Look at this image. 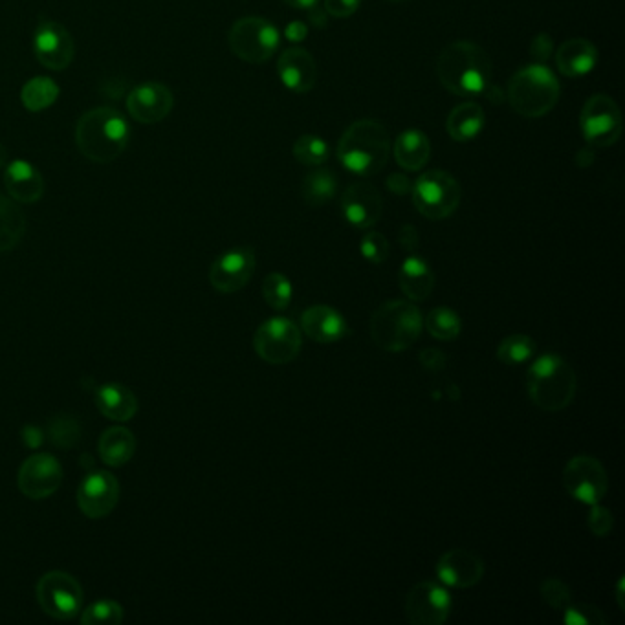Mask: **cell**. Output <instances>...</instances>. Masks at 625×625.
I'll list each match as a JSON object with an SVG mask.
<instances>
[{
    "mask_svg": "<svg viewBox=\"0 0 625 625\" xmlns=\"http://www.w3.org/2000/svg\"><path fill=\"white\" fill-rule=\"evenodd\" d=\"M486 116L481 105L477 103H462L451 110L446 131L455 142H472L484 129Z\"/></svg>",
    "mask_w": 625,
    "mask_h": 625,
    "instance_id": "cell-28",
    "label": "cell"
},
{
    "mask_svg": "<svg viewBox=\"0 0 625 625\" xmlns=\"http://www.w3.org/2000/svg\"><path fill=\"white\" fill-rule=\"evenodd\" d=\"M420 362L429 371H440L446 365V358L437 349H426V351H422V354H420Z\"/></svg>",
    "mask_w": 625,
    "mask_h": 625,
    "instance_id": "cell-46",
    "label": "cell"
},
{
    "mask_svg": "<svg viewBox=\"0 0 625 625\" xmlns=\"http://www.w3.org/2000/svg\"><path fill=\"white\" fill-rule=\"evenodd\" d=\"M263 296L268 307L274 310H285L290 307V301H292V283L286 279L285 275L274 272L264 279Z\"/></svg>",
    "mask_w": 625,
    "mask_h": 625,
    "instance_id": "cell-36",
    "label": "cell"
},
{
    "mask_svg": "<svg viewBox=\"0 0 625 625\" xmlns=\"http://www.w3.org/2000/svg\"><path fill=\"white\" fill-rule=\"evenodd\" d=\"M391 2H400V0H391Z\"/></svg>",
    "mask_w": 625,
    "mask_h": 625,
    "instance_id": "cell-52",
    "label": "cell"
},
{
    "mask_svg": "<svg viewBox=\"0 0 625 625\" xmlns=\"http://www.w3.org/2000/svg\"><path fill=\"white\" fill-rule=\"evenodd\" d=\"M360 252L369 263H385V259L389 257V241L385 239L382 233L369 231L367 235H363L362 242H360Z\"/></svg>",
    "mask_w": 625,
    "mask_h": 625,
    "instance_id": "cell-41",
    "label": "cell"
},
{
    "mask_svg": "<svg viewBox=\"0 0 625 625\" xmlns=\"http://www.w3.org/2000/svg\"><path fill=\"white\" fill-rule=\"evenodd\" d=\"M539 593H541L543 602L552 607V609H556V611H563L572 602V593L569 585L561 582L558 578H547L545 582L541 583Z\"/></svg>",
    "mask_w": 625,
    "mask_h": 625,
    "instance_id": "cell-38",
    "label": "cell"
},
{
    "mask_svg": "<svg viewBox=\"0 0 625 625\" xmlns=\"http://www.w3.org/2000/svg\"><path fill=\"white\" fill-rule=\"evenodd\" d=\"M8 151H6V147L0 143V167H6L8 165Z\"/></svg>",
    "mask_w": 625,
    "mask_h": 625,
    "instance_id": "cell-51",
    "label": "cell"
},
{
    "mask_svg": "<svg viewBox=\"0 0 625 625\" xmlns=\"http://www.w3.org/2000/svg\"><path fill=\"white\" fill-rule=\"evenodd\" d=\"M26 217L13 198L0 195V252H10L24 237Z\"/></svg>",
    "mask_w": 625,
    "mask_h": 625,
    "instance_id": "cell-30",
    "label": "cell"
},
{
    "mask_svg": "<svg viewBox=\"0 0 625 625\" xmlns=\"http://www.w3.org/2000/svg\"><path fill=\"white\" fill-rule=\"evenodd\" d=\"M98 409L116 422L131 420L138 411V400L129 387L121 384H105L96 391Z\"/></svg>",
    "mask_w": 625,
    "mask_h": 625,
    "instance_id": "cell-26",
    "label": "cell"
},
{
    "mask_svg": "<svg viewBox=\"0 0 625 625\" xmlns=\"http://www.w3.org/2000/svg\"><path fill=\"white\" fill-rule=\"evenodd\" d=\"M37 600L55 620H72L83 607V589L74 576L52 571L37 583Z\"/></svg>",
    "mask_w": 625,
    "mask_h": 625,
    "instance_id": "cell-11",
    "label": "cell"
},
{
    "mask_svg": "<svg viewBox=\"0 0 625 625\" xmlns=\"http://www.w3.org/2000/svg\"><path fill=\"white\" fill-rule=\"evenodd\" d=\"M123 620V607L112 600H99L96 604L88 605L81 615V622L85 625H114Z\"/></svg>",
    "mask_w": 625,
    "mask_h": 625,
    "instance_id": "cell-37",
    "label": "cell"
},
{
    "mask_svg": "<svg viewBox=\"0 0 625 625\" xmlns=\"http://www.w3.org/2000/svg\"><path fill=\"white\" fill-rule=\"evenodd\" d=\"M341 211L351 226L358 230H369L382 219L384 200L376 187L367 182H356L343 193Z\"/></svg>",
    "mask_w": 625,
    "mask_h": 625,
    "instance_id": "cell-19",
    "label": "cell"
},
{
    "mask_svg": "<svg viewBox=\"0 0 625 625\" xmlns=\"http://www.w3.org/2000/svg\"><path fill=\"white\" fill-rule=\"evenodd\" d=\"M622 589H624V578H622L620 583H618V591H616V600H618L620 609H624V596H622Z\"/></svg>",
    "mask_w": 625,
    "mask_h": 625,
    "instance_id": "cell-50",
    "label": "cell"
},
{
    "mask_svg": "<svg viewBox=\"0 0 625 625\" xmlns=\"http://www.w3.org/2000/svg\"><path fill=\"white\" fill-rule=\"evenodd\" d=\"M398 242H400V246H402L406 252H415L418 242H420V235H418L417 228L411 226V224L402 226V228H400V233H398Z\"/></svg>",
    "mask_w": 625,
    "mask_h": 625,
    "instance_id": "cell-44",
    "label": "cell"
},
{
    "mask_svg": "<svg viewBox=\"0 0 625 625\" xmlns=\"http://www.w3.org/2000/svg\"><path fill=\"white\" fill-rule=\"evenodd\" d=\"M391 154V140L382 123L358 120L347 127L338 143L340 164L358 176H373L384 169Z\"/></svg>",
    "mask_w": 625,
    "mask_h": 625,
    "instance_id": "cell-3",
    "label": "cell"
},
{
    "mask_svg": "<svg viewBox=\"0 0 625 625\" xmlns=\"http://www.w3.org/2000/svg\"><path fill=\"white\" fill-rule=\"evenodd\" d=\"M530 54H532V57H534L536 61H545V59L552 54V39H550L547 33H541V35H538V37L534 39Z\"/></svg>",
    "mask_w": 625,
    "mask_h": 625,
    "instance_id": "cell-45",
    "label": "cell"
},
{
    "mask_svg": "<svg viewBox=\"0 0 625 625\" xmlns=\"http://www.w3.org/2000/svg\"><path fill=\"white\" fill-rule=\"evenodd\" d=\"M580 129L585 142L591 147L604 149L615 145L624 131L622 112L615 99L605 94L587 99L580 114Z\"/></svg>",
    "mask_w": 625,
    "mask_h": 625,
    "instance_id": "cell-9",
    "label": "cell"
},
{
    "mask_svg": "<svg viewBox=\"0 0 625 625\" xmlns=\"http://www.w3.org/2000/svg\"><path fill=\"white\" fill-rule=\"evenodd\" d=\"M437 76L442 87L455 96H479L492 87V61L479 44L451 43L437 59Z\"/></svg>",
    "mask_w": 625,
    "mask_h": 625,
    "instance_id": "cell-1",
    "label": "cell"
},
{
    "mask_svg": "<svg viewBox=\"0 0 625 625\" xmlns=\"http://www.w3.org/2000/svg\"><path fill=\"white\" fill-rule=\"evenodd\" d=\"M175 107V96L171 88L162 83H142L134 87L127 98V110L131 118L143 125L164 121Z\"/></svg>",
    "mask_w": 625,
    "mask_h": 625,
    "instance_id": "cell-18",
    "label": "cell"
},
{
    "mask_svg": "<svg viewBox=\"0 0 625 625\" xmlns=\"http://www.w3.org/2000/svg\"><path fill=\"white\" fill-rule=\"evenodd\" d=\"M411 195L420 215L429 220H444L459 208L462 189L455 176L433 169L413 182Z\"/></svg>",
    "mask_w": 625,
    "mask_h": 625,
    "instance_id": "cell-7",
    "label": "cell"
},
{
    "mask_svg": "<svg viewBox=\"0 0 625 625\" xmlns=\"http://www.w3.org/2000/svg\"><path fill=\"white\" fill-rule=\"evenodd\" d=\"M120 501V483L109 472L88 473L79 484L77 505L90 519L109 516Z\"/></svg>",
    "mask_w": 625,
    "mask_h": 625,
    "instance_id": "cell-17",
    "label": "cell"
},
{
    "mask_svg": "<svg viewBox=\"0 0 625 625\" xmlns=\"http://www.w3.org/2000/svg\"><path fill=\"white\" fill-rule=\"evenodd\" d=\"M393 153L396 164L400 167H404L406 171H420L429 162L431 143L424 132L409 129L396 136Z\"/></svg>",
    "mask_w": 625,
    "mask_h": 625,
    "instance_id": "cell-27",
    "label": "cell"
},
{
    "mask_svg": "<svg viewBox=\"0 0 625 625\" xmlns=\"http://www.w3.org/2000/svg\"><path fill=\"white\" fill-rule=\"evenodd\" d=\"M437 576L453 589H470L483 580V558L470 550H450L437 563Z\"/></svg>",
    "mask_w": 625,
    "mask_h": 625,
    "instance_id": "cell-20",
    "label": "cell"
},
{
    "mask_svg": "<svg viewBox=\"0 0 625 625\" xmlns=\"http://www.w3.org/2000/svg\"><path fill=\"white\" fill-rule=\"evenodd\" d=\"M587 523H589V528H591L594 536L605 538L613 530L615 519H613V514L607 508L600 506V503H598V505H593V508H591L589 517H587Z\"/></svg>",
    "mask_w": 625,
    "mask_h": 625,
    "instance_id": "cell-42",
    "label": "cell"
},
{
    "mask_svg": "<svg viewBox=\"0 0 625 625\" xmlns=\"http://www.w3.org/2000/svg\"><path fill=\"white\" fill-rule=\"evenodd\" d=\"M451 596L440 583H417L406 596V618L413 625H442L451 615Z\"/></svg>",
    "mask_w": 625,
    "mask_h": 625,
    "instance_id": "cell-13",
    "label": "cell"
},
{
    "mask_svg": "<svg viewBox=\"0 0 625 625\" xmlns=\"http://www.w3.org/2000/svg\"><path fill=\"white\" fill-rule=\"evenodd\" d=\"M4 186L15 202L33 204L44 195V178L35 165L13 160L4 167Z\"/></svg>",
    "mask_w": 625,
    "mask_h": 625,
    "instance_id": "cell-22",
    "label": "cell"
},
{
    "mask_svg": "<svg viewBox=\"0 0 625 625\" xmlns=\"http://www.w3.org/2000/svg\"><path fill=\"white\" fill-rule=\"evenodd\" d=\"M136 451V439L127 428H109L103 431L99 439V455L105 464L112 468H120L131 461Z\"/></svg>",
    "mask_w": 625,
    "mask_h": 625,
    "instance_id": "cell-29",
    "label": "cell"
},
{
    "mask_svg": "<svg viewBox=\"0 0 625 625\" xmlns=\"http://www.w3.org/2000/svg\"><path fill=\"white\" fill-rule=\"evenodd\" d=\"M59 98V87L50 77H33L21 90L22 105L30 112L50 109Z\"/></svg>",
    "mask_w": 625,
    "mask_h": 625,
    "instance_id": "cell-32",
    "label": "cell"
},
{
    "mask_svg": "<svg viewBox=\"0 0 625 625\" xmlns=\"http://www.w3.org/2000/svg\"><path fill=\"white\" fill-rule=\"evenodd\" d=\"M33 54L44 68L59 72L72 65L76 43L63 24L43 21L33 33Z\"/></svg>",
    "mask_w": 625,
    "mask_h": 625,
    "instance_id": "cell-14",
    "label": "cell"
},
{
    "mask_svg": "<svg viewBox=\"0 0 625 625\" xmlns=\"http://www.w3.org/2000/svg\"><path fill=\"white\" fill-rule=\"evenodd\" d=\"M63 483V468L59 461L48 453H37L28 457L19 470L17 484L28 499H46L54 495Z\"/></svg>",
    "mask_w": 625,
    "mask_h": 625,
    "instance_id": "cell-15",
    "label": "cell"
},
{
    "mask_svg": "<svg viewBox=\"0 0 625 625\" xmlns=\"http://www.w3.org/2000/svg\"><path fill=\"white\" fill-rule=\"evenodd\" d=\"M292 153H294V158L299 164L307 165V167H319V165L325 164L329 158V143L319 136H314V134H303L294 143Z\"/></svg>",
    "mask_w": 625,
    "mask_h": 625,
    "instance_id": "cell-35",
    "label": "cell"
},
{
    "mask_svg": "<svg viewBox=\"0 0 625 625\" xmlns=\"http://www.w3.org/2000/svg\"><path fill=\"white\" fill-rule=\"evenodd\" d=\"M131 142V129L120 110L96 107L85 112L76 125L79 153L90 162L110 164L125 153Z\"/></svg>",
    "mask_w": 625,
    "mask_h": 625,
    "instance_id": "cell-2",
    "label": "cell"
},
{
    "mask_svg": "<svg viewBox=\"0 0 625 625\" xmlns=\"http://www.w3.org/2000/svg\"><path fill=\"white\" fill-rule=\"evenodd\" d=\"M285 35L290 43H301L307 39L308 26L303 21L290 22L286 26Z\"/></svg>",
    "mask_w": 625,
    "mask_h": 625,
    "instance_id": "cell-47",
    "label": "cell"
},
{
    "mask_svg": "<svg viewBox=\"0 0 625 625\" xmlns=\"http://www.w3.org/2000/svg\"><path fill=\"white\" fill-rule=\"evenodd\" d=\"M228 44L241 61L261 65L274 57L281 44L277 26L263 17H242L231 26Z\"/></svg>",
    "mask_w": 625,
    "mask_h": 625,
    "instance_id": "cell-8",
    "label": "cell"
},
{
    "mask_svg": "<svg viewBox=\"0 0 625 625\" xmlns=\"http://www.w3.org/2000/svg\"><path fill=\"white\" fill-rule=\"evenodd\" d=\"M387 189L393 191L395 195H407V193H411L413 184L409 182L406 175H393L387 178Z\"/></svg>",
    "mask_w": 625,
    "mask_h": 625,
    "instance_id": "cell-48",
    "label": "cell"
},
{
    "mask_svg": "<svg viewBox=\"0 0 625 625\" xmlns=\"http://www.w3.org/2000/svg\"><path fill=\"white\" fill-rule=\"evenodd\" d=\"M563 622L567 625H605L607 618L594 605H569L563 609Z\"/></svg>",
    "mask_w": 625,
    "mask_h": 625,
    "instance_id": "cell-40",
    "label": "cell"
},
{
    "mask_svg": "<svg viewBox=\"0 0 625 625\" xmlns=\"http://www.w3.org/2000/svg\"><path fill=\"white\" fill-rule=\"evenodd\" d=\"M398 281H400V288L406 294L407 299L420 303V301L428 299L429 294L433 292L435 274L422 257L411 255L400 266Z\"/></svg>",
    "mask_w": 625,
    "mask_h": 625,
    "instance_id": "cell-25",
    "label": "cell"
},
{
    "mask_svg": "<svg viewBox=\"0 0 625 625\" xmlns=\"http://www.w3.org/2000/svg\"><path fill=\"white\" fill-rule=\"evenodd\" d=\"M506 98L517 114L525 118H541L549 114L560 99L558 77L545 65L525 66L508 81Z\"/></svg>",
    "mask_w": 625,
    "mask_h": 625,
    "instance_id": "cell-5",
    "label": "cell"
},
{
    "mask_svg": "<svg viewBox=\"0 0 625 625\" xmlns=\"http://www.w3.org/2000/svg\"><path fill=\"white\" fill-rule=\"evenodd\" d=\"M303 345L301 330L294 321L272 318L264 321L253 336V349L257 356L272 365L294 362Z\"/></svg>",
    "mask_w": 625,
    "mask_h": 625,
    "instance_id": "cell-10",
    "label": "cell"
},
{
    "mask_svg": "<svg viewBox=\"0 0 625 625\" xmlns=\"http://www.w3.org/2000/svg\"><path fill=\"white\" fill-rule=\"evenodd\" d=\"M578 378L569 363L558 354L539 356L527 373V391L534 406L558 413L571 406Z\"/></svg>",
    "mask_w": 625,
    "mask_h": 625,
    "instance_id": "cell-4",
    "label": "cell"
},
{
    "mask_svg": "<svg viewBox=\"0 0 625 625\" xmlns=\"http://www.w3.org/2000/svg\"><path fill=\"white\" fill-rule=\"evenodd\" d=\"M426 329L435 340H457L461 336V318L450 308H435L426 318Z\"/></svg>",
    "mask_w": 625,
    "mask_h": 625,
    "instance_id": "cell-34",
    "label": "cell"
},
{
    "mask_svg": "<svg viewBox=\"0 0 625 625\" xmlns=\"http://www.w3.org/2000/svg\"><path fill=\"white\" fill-rule=\"evenodd\" d=\"M362 6V0H325V11L330 17L347 19Z\"/></svg>",
    "mask_w": 625,
    "mask_h": 625,
    "instance_id": "cell-43",
    "label": "cell"
},
{
    "mask_svg": "<svg viewBox=\"0 0 625 625\" xmlns=\"http://www.w3.org/2000/svg\"><path fill=\"white\" fill-rule=\"evenodd\" d=\"M424 327L422 314L404 299L385 301L371 318V338L385 352H402L413 347Z\"/></svg>",
    "mask_w": 625,
    "mask_h": 625,
    "instance_id": "cell-6",
    "label": "cell"
},
{
    "mask_svg": "<svg viewBox=\"0 0 625 625\" xmlns=\"http://www.w3.org/2000/svg\"><path fill=\"white\" fill-rule=\"evenodd\" d=\"M556 65L563 76L571 79L589 76L598 65V50L587 39H571L558 48Z\"/></svg>",
    "mask_w": 625,
    "mask_h": 625,
    "instance_id": "cell-24",
    "label": "cell"
},
{
    "mask_svg": "<svg viewBox=\"0 0 625 625\" xmlns=\"http://www.w3.org/2000/svg\"><path fill=\"white\" fill-rule=\"evenodd\" d=\"M288 6L296 8V10H312L319 6V0H285Z\"/></svg>",
    "mask_w": 625,
    "mask_h": 625,
    "instance_id": "cell-49",
    "label": "cell"
},
{
    "mask_svg": "<svg viewBox=\"0 0 625 625\" xmlns=\"http://www.w3.org/2000/svg\"><path fill=\"white\" fill-rule=\"evenodd\" d=\"M536 341L525 334H512L499 343L497 360L505 365H521L536 356Z\"/></svg>",
    "mask_w": 625,
    "mask_h": 625,
    "instance_id": "cell-33",
    "label": "cell"
},
{
    "mask_svg": "<svg viewBox=\"0 0 625 625\" xmlns=\"http://www.w3.org/2000/svg\"><path fill=\"white\" fill-rule=\"evenodd\" d=\"M567 494L585 505H598L609 490V477L602 462L589 455H578L563 470Z\"/></svg>",
    "mask_w": 625,
    "mask_h": 625,
    "instance_id": "cell-12",
    "label": "cell"
},
{
    "mask_svg": "<svg viewBox=\"0 0 625 625\" xmlns=\"http://www.w3.org/2000/svg\"><path fill=\"white\" fill-rule=\"evenodd\" d=\"M81 437V428L74 418L63 417L55 418L50 424V439L55 446L61 448H72L77 440Z\"/></svg>",
    "mask_w": 625,
    "mask_h": 625,
    "instance_id": "cell-39",
    "label": "cell"
},
{
    "mask_svg": "<svg viewBox=\"0 0 625 625\" xmlns=\"http://www.w3.org/2000/svg\"><path fill=\"white\" fill-rule=\"evenodd\" d=\"M255 264L252 248H235L222 253L209 268V283L220 294H235L250 283Z\"/></svg>",
    "mask_w": 625,
    "mask_h": 625,
    "instance_id": "cell-16",
    "label": "cell"
},
{
    "mask_svg": "<svg viewBox=\"0 0 625 625\" xmlns=\"http://www.w3.org/2000/svg\"><path fill=\"white\" fill-rule=\"evenodd\" d=\"M338 191V178L329 169H316L308 173L301 184V195L308 206L321 208L329 204Z\"/></svg>",
    "mask_w": 625,
    "mask_h": 625,
    "instance_id": "cell-31",
    "label": "cell"
},
{
    "mask_svg": "<svg viewBox=\"0 0 625 625\" xmlns=\"http://www.w3.org/2000/svg\"><path fill=\"white\" fill-rule=\"evenodd\" d=\"M277 72L288 90L296 94H307L318 83V65L305 48L292 46L277 61Z\"/></svg>",
    "mask_w": 625,
    "mask_h": 625,
    "instance_id": "cell-21",
    "label": "cell"
},
{
    "mask_svg": "<svg viewBox=\"0 0 625 625\" xmlns=\"http://www.w3.org/2000/svg\"><path fill=\"white\" fill-rule=\"evenodd\" d=\"M301 327L310 340L323 345L336 343L349 334V325L340 312L327 305L307 308L301 316Z\"/></svg>",
    "mask_w": 625,
    "mask_h": 625,
    "instance_id": "cell-23",
    "label": "cell"
}]
</instances>
